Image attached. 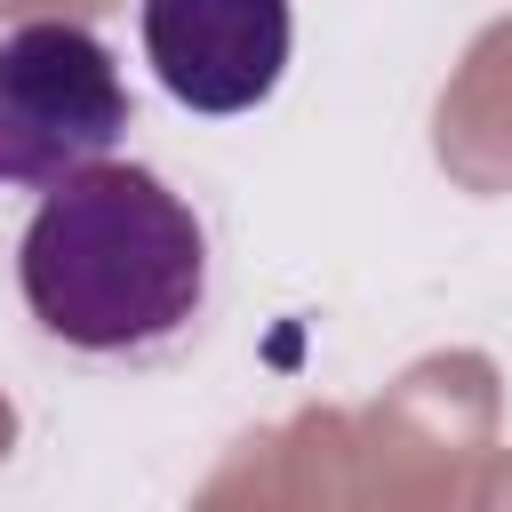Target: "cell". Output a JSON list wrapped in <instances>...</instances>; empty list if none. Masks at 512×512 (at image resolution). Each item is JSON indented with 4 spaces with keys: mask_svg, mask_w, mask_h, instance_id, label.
Here are the masks:
<instances>
[{
    "mask_svg": "<svg viewBox=\"0 0 512 512\" xmlns=\"http://www.w3.org/2000/svg\"><path fill=\"white\" fill-rule=\"evenodd\" d=\"M16 280L32 320L72 352H152L208 296V232L200 216L128 160H96L24 224Z\"/></svg>",
    "mask_w": 512,
    "mask_h": 512,
    "instance_id": "6da1fadb",
    "label": "cell"
},
{
    "mask_svg": "<svg viewBox=\"0 0 512 512\" xmlns=\"http://www.w3.org/2000/svg\"><path fill=\"white\" fill-rule=\"evenodd\" d=\"M128 136V88L96 32L32 16L0 32V184H64Z\"/></svg>",
    "mask_w": 512,
    "mask_h": 512,
    "instance_id": "7a4b0ae2",
    "label": "cell"
},
{
    "mask_svg": "<svg viewBox=\"0 0 512 512\" xmlns=\"http://www.w3.org/2000/svg\"><path fill=\"white\" fill-rule=\"evenodd\" d=\"M288 0H144V56L192 112H256L288 72Z\"/></svg>",
    "mask_w": 512,
    "mask_h": 512,
    "instance_id": "3957f363",
    "label": "cell"
}]
</instances>
